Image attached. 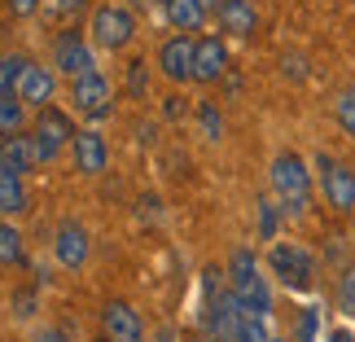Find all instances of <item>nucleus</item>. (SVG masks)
I'll return each mask as SVG.
<instances>
[{"label": "nucleus", "instance_id": "nucleus-1", "mask_svg": "<svg viewBox=\"0 0 355 342\" xmlns=\"http://www.w3.org/2000/svg\"><path fill=\"white\" fill-rule=\"evenodd\" d=\"M228 290H233V298L241 303V311L268 316L272 298H268V285L259 277V264H254L250 250H233V259H228Z\"/></svg>", "mask_w": 355, "mask_h": 342}, {"label": "nucleus", "instance_id": "nucleus-2", "mask_svg": "<svg viewBox=\"0 0 355 342\" xmlns=\"http://www.w3.org/2000/svg\"><path fill=\"white\" fill-rule=\"evenodd\" d=\"M272 189H277L281 207L290 215H303L307 211V198H311V176H307V162L298 154H277L272 158Z\"/></svg>", "mask_w": 355, "mask_h": 342}, {"label": "nucleus", "instance_id": "nucleus-3", "mask_svg": "<svg viewBox=\"0 0 355 342\" xmlns=\"http://www.w3.org/2000/svg\"><path fill=\"white\" fill-rule=\"evenodd\" d=\"M268 268H272V277H281L290 290H307L311 285V255L303 250V246H290V241L272 246Z\"/></svg>", "mask_w": 355, "mask_h": 342}, {"label": "nucleus", "instance_id": "nucleus-4", "mask_svg": "<svg viewBox=\"0 0 355 342\" xmlns=\"http://www.w3.org/2000/svg\"><path fill=\"white\" fill-rule=\"evenodd\" d=\"M66 141H75L71 136V119H66L62 110H44L35 123V136H31V145H35V162H53L62 154V145Z\"/></svg>", "mask_w": 355, "mask_h": 342}, {"label": "nucleus", "instance_id": "nucleus-5", "mask_svg": "<svg viewBox=\"0 0 355 342\" xmlns=\"http://www.w3.org/2000/svg\"><path fill=\"white\" fill-rule=\"evenodd\" d=\"M132 31H136L132 13L119 9V5H101L97 13H92V40H97L101 49H123L132 40Z\"/></svg>", "mask_w": 355, "mask_h": 342}, {"label": "nucleus", "instance_id": "nucleus-6", "mask_svg": "<svg viewBox=\"0 0 355 342\" xmlns=\"http://www.w3.org/2000/svg\"><path fill=\"white\" fill-rule=\"evenodd\" d=\"M320 189L334 211H355V171L334 158H320Z\"/></svg>", "mask_w": 355, "mask_h": 342}, {"label": "nucleus", "instance_id": "nucleus-7", "mask_svg": "<svg viewBox=\"0 0 355 342\" xmlns=\"http://www.w3.org/2000/svg\"><path fill=\"white\" fill-rule=\"evenodd\" d=\"M71 101H75L79 114L101 119V114H110V84H105L97 71H92V75H79L75 88H71Z\"/></svg>", "mask_w": 355, "mask_h": 342}, {"label": "nucleus", "instance_id": "nucleus-8", "mask_svg": "<svg viewBox=\"0 0 355 342\" xmlns=\"http://www.w3.org/2000/svg\"><path fill=\"white\" fill-rule=\"evenodd\" d=\"M158 71L175 79V84H184V79H193V40L189 35H175L167 44L158 49Z\"/></svg>", "mask_w": 355, "mask_h": 342}, {"label": "nucleus", "instance_id": "nucleus-9", "mask_svg": "<svg viewBox=\"0 0 355 342\" xmlns=\"http://www.w3.org/2000/svg\"><path fill=\"white\" fill-rule=\"evenodd\" d=\"M53 62L62 66L66 75H92V49L84 44V35H58V44H53Z\"/></svg>", "mask_w": 355, "mask_h": 342}, {"label": "nucleus", "instance_id": "nucleus-10", "mask_svg": "<svg viewBox=\"0 0 355 342\" xmlns=\"http://www.w3.org/2000/svg\"><path fill=\"white\" fill-rule=\"evenodd\" d=\"M228 71V49L224 40H198L193 44V79H202V84H215Z\"/></svg>", "mask_w": 355, "mask_h": 342}, {"label": "nucleus", "instance_id": "nucleus-11", "mask_svg": "<svg viewBox=\"0 0 355 342\" xmlns=\"http://www.w3.org/2000/svg\"><path fill=\"white\" fill-rule=\"evenodd\" d=\"M101 325H105V338L110 342H141V316L128 307V303H105L101 311Z\"/></svg>", "mask_w": 355, "mask_h": 342}, {"label": "nucleus", "instance_id": "nucleus-12", "mask_svg": "<svg viewBox=\"0 0 355 342\" xmlns=\"http://www.w3.org/2000/svg\"><path fill=\"white\" fill-rule=\"evenodd\" d=\"M53 75L44 71V66H31L26 62L22 66V75H18V101H26V105H49L53 101Z\"/></svg>", "mask_w": 355, "mask_h": 342}, {"label": "nucleus", "instance_id": "nucleus-13", "mask_svg": "<svg viewBox=\"0 0 355 342\" xmlns=\"http://www.w3.org/2000/svg\"><path fill=\"white\" fill-rule=\"evenodd\" d=\"M53 255H58L66 268H84V259H88V232L79 228V224H62L58 228V241H53Z\"/></svg>", "mask_w": 355, "mask_h": 342}, {"label": "nucleus", "instance_id": "nucleus-14", "mask_svg": "<svg viewBox=\"0 0 355 342\" xmlns=\"http://www.w3.org/2000/svg\"><path fill=\"white\" fill-rule=\"evenodd\" d=\"M71 149H75V167L84 171V176L105 171V141H101L97 132H79L75 141H71Z\"/></svg>", "mask_w": 355, "mask_h": 342}, {"label": "nucleus", "instance_id": "nucleus-15", "mask_svg": "<svg viewBox=\"0 0 355 342\" xmlns=\"http://www.w3.org/2000/svg\"><path fill=\"white\" fill-rule=\"evenodd\" d=\"M254 5L250 0H220V26L233 35H250L254 31Z\"/></svg>", "mask_w": 355, "mask_h": 342}, {"label": "nucleus", "instance_id": "nucleus-16", "mask_svg": "<svg viewBox=\"0 0 355 342\" xmlns=\"http://www.w3.org/2000/svg\"><path fill=\"white\" fill-rule=\"evenodd\" d=\"M35 162V145H31V136H5V145H0V167L5 171H26Z\"/></svg>", "mask_w": 355, "mask_h": 342}, {"label": "nucleus", "instance_id": "nucleus-17", "mask_svg": "<svg viewBox=\"0 0 355 342\" xmlns=\"http://www.w3.org/2000/svg\"><path fill=\"white\" fill-rule=\"evenodd\" d=\"M167 18H171V26H180V31H198L202 18H207V5H202V0H167Z\"/></svg>", "mask_w": 355, "mask_h": 342}, {"label": "nucleus", "instance_id": "nucleus-18", "mask_svg": "<svg viewBox=\"0 0 355 342\" xmlns=\"http://www.w3.org/2000/svg\"><path fill=\"white\" fill-rule=\"evenodd\" d=\"M0 211H5V215L26 211V189H22V176H18V171H5V167H0Z\"/></svg>", "mask_w": 355, "mask_h": 342}, {"label": "nucleus", "instance_id": "nucleus-19", "mask_svg": "<svg viewBox=\"0 0 355 342\" xmlns=\"http://www.w3.org/2000/svg\"><path fill=\"white\" fill-rule=\"evenodd\" d=\"M0 264H5V268H18V264H26L22 232L13 228V224H0Z\"/></svg>", "mask_w": 355, "mask_h": 342}, {"label": "nucleus", "instance_id": "nucleus-20", "mask_svg": "<svg viewBox=\"0 0 355 342\" xmlns=\"http://www.w3.org/2000/svg\"><path fill=\"white\" fill-rule=\"evenodd\" d=\"M22 128V101H13V92H0V132L18 136Z\"/></svg>", "mask_w": 355, "mask_h": 342}, {"label": "nucleus", "instance_id": "nucleus-21", "mask_svg": "<svg viewBox=\"0 0 355 342\" xmlns=\"http://www.w3.org/2000/svg\"><path fill=\"white\" fill-rule=\"evenodd\" d=\"M233 342H272V338H268V325H263V316H250V311H241Z\"/></svg>", "mask_w": 355, "mask_h": 342}, {"label": "nucleus", "instance_id": "nucleus-22", "mask_svg": "<svg viewBox=\"0 0 355 342\" xmlns=\"http://www.w3.org/2000/svg\"><path fill=\"white\" fill-rule=\"evenodd\" d=\"M334 114H338V123H343V132H347V136H355V88H347L343 97H338Z\"/></svg>", "mask_w": 355, "mask_h": 342}, {"label": "nucleus", "instance_id": "nucleus-23", "mask_svg": "<svg viewBox=\"0 0 355 342\" xmlns=\"http://www.w3.org/2000/svg\"><path fill=\"white\" fill-rule=\"evenodd\" d=\"M338 307H343L347 316H355V268H347L343 281H338Z\"/></svg>", "mask_w": 355, "mask_h": 342}, {"label": "nucleus", "instance_id": "nucleus-24", "mask_svg": "<svg viewBox=\"0 0 355 342\" xmlns=\"http://www.w3.org/2000/svg\"><path fill=\"white\" fill-rule=\"evenodd\" d=\"M198 123H202V132H207L211 141H220V114H215V105H211V101H202V105H198Z\"/></svg>", "mask_w": 355, "mask_h": 342}, {"label": "nucleus", "instance_id": "nucleus-25", "mask_svg": "<svg viewBox=\"0 0 355 342\" xmlns=\"http://www.w3.org/2000/svg\"><path fill=\"white\" fill-rule=\"evenodd\" d=\"M259 232H263V237H272V232H277V211H272L268 202H259Z\"/></svg>", "mask_w": 355, "mask_h": 342}, {"label": "nucleus", "instance_id": "nucleus-26", "mask_svg": "<svg viewBox=\"0 0 355 342\" xmlns=\"http://www.w3.org/2000/svg\"><path fill=\"white\" fill-rule=\"evenodd\" d=\"M40 0H9V13H18V18H26V13H35Z\"/></svg>", "mask_w": 355, "mask_h": 342}, {"label": "nucleus", "instance_id": "nucleus-27", "mask_svg": "<svg viewBox=\"0 0 355 342\" xmlns=\"http://www.w3.org/2000/svg\"><path fill=\"white\" fill-rule=\"evenodd\" d=\"M13 307H18V316H31V294H13Z\"/></svg>", "mask_w": 355, "mask_h": 342}, {"label": "nucleus", "instance_id": "nucleus-28", "mask_svg": "<svg viewBox=\"0 0 355 342\" xmlns=\"http://www.w3.org/2000/svg\"><path fill=\"white\" fill-rule=\"evenodd\" d=\"M53 9H58V13H79V9H84V0H58Z\"/></svg>", "mask_w": 355, "mask_h": 342}, {"label": "nucleus", "instance_id": "nucleus-29", "mask_svg": "<svg viewBox=\"0 0 355 342\" xmlns=\"http://www.w3.org/2000/svg\"><path fill=\"white\" fill-rule=\"evenodd\" d=\"M31 342H66V338H62V334H58V330H40V334H35V338H31Z\"/></svg>", "mask_w": 355, "mask_h": 342}, {"label": "nucleus", "instance_id": "nucleus-30", "mask_svg": "<svg viewBox=\"0 0 355 342\" xmlns=\"http://www.w3.org/2000/svg\"><path fill=\"white\" fill-rule=\"evenodd\" d=\"M329 342H351V334H347V330H334V334H329Z\"/></svg>", "mask_w": 355, "mask_h": 342}, {"label": "nucleus", "instance_id": "nucleus-31", "mask_svg": "<svg viewBox=\"0 0 355 342\" xmlns=\"http://www.w3.org/2000/svg\"><path fill=\"white\" fill-rule=\"evenodd\" d=\"M158 342H175V338H171V334H162V338H158Z\"/></svg>", "mask_w": 355, "mask_h": 342}, {"label": "nucleus", "instance_id": "nucleus-32", "mask_svg": "<svg viewBox=\"0 0 355 342\" xmlns=\"http://www.w3.org/2000/svg\"><path fill=\"white\" fill-rule=\"evenodd\" d=\"M202 5H207V9H211V5H215V0H202Z\"/></svg>", "mask_w": 355, "mask_h": 342}, {"label": "nucleus", "instance_id": "nucleus-33", "mask_svg": "<svg viewBox=\"0 0 355 342\" xmlns=\"http://www.w3.org/2000/svg\"><path fill=\"white\" fill-rule=\"evenodd\" d=\"M97 342H110V338H97Z\"/></svg>", "mask_w": 355, "mask_h": 342}, {"label": "nucleus", "instance_id": "nucleus-34", "mask_svg": "<svg viewBox=\"0 0 355 342\" xmlns=\"http://www.w3.org/2000/svg\"><path fill=\"white\" fill-rule=\"evenodd\" d=\"M198 342H211V338H198Z\"/></svg>", "mask_w": 355, "mask_h": 342}, {"label": "nucleus", "instance_id": "nucleus-35", "mask_svg": "<svg viewBox=\"0 0 355 342\" xmlns=\"http://www.w3.org/2000/svg\"><path fill=\"white\" fill-rule=\"evenodd\" d=\"M162 5H167V0H162Z\"/></svg>", "mask_w": 355, "mask_h": 342}]
</instances>
